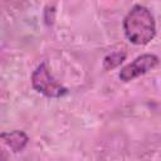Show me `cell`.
Returning <instances> with one entry per match:
<instances>
[{
    "label": "cell",
    "instance_id": "obj_1",
    "mask_svg": "<svg viewBox=\"0 0 161 161\" xmlns=\"http://www.w3.org/2000/svg\"><path fill=\"white\" fill-rule=\"evenodd\" d=\"M126 38L136 45L150 43L156 33V24L151 11L142 5H135L123 20Z\"/></svg>",
    "mask_w": 161,
    "mask_h": 161
},
{
    "label": "cell",
    "instance_id": "obj_2",
    "mask_svg": "<svg viewBox=\"0 0 161 161\" xmlns=\"http://www.w3.org/2000/svg\"><path fill=\"white\" fill-rule=\"evenodd\" d=\"M31 84L36 92L49 98H60L68 93L67 88L58 83L55 78L52 75L47 63H40L33 72Z\"/></svg>",
    "mask_w": 161,
    "mask_h": 161
},
{
    "label": "cell",
    "instance_id": "obj_3",
    "mask_svg": "<svg viewBox=\"0 0 161 161\" xmlns=\"http://www.w3.org/2000/svg\"><path fill=\"white\" fill-rule=\"evenodd\" d=\"M157 64H158V58L155 54H142L121 69L119 79L123 82H130L147 73L148 70L153 69Z\"/></svg>",
    "mask_w": 161,
    "mask_h": 161
},
{
    "label": "cell",
    "instance_id": "obj_4",
    "mask_svg": "<svg viewBox=\"0 0 161 161\" xmlns=\"http://www.w3.org/2000/svg\"><path fill=\"white\" fill-rule=\"evenodd\" d=\"M1 141L14 152H20L28 143L29 137L25 132L15 130L11 132H3L1 133Z\"/></svg>",
    "mask_w": 161,
    "mask_h": 161
},
{
    "label": "cell",
    "instance_id": "obj_5",
    "mask_svg": "<svg viewBox=\"0 0 161 161\" xmlns=\"http://www.w3.org/2000/svg\"><path fill=\"white\" fill-rule=\"evenodd\" d=\"M126 59V53L125 52H112L103 59V68L106 70L113 69L118 67L123 60Z\"/></svg>",
    "mask_w": 161,
    "mask_h": 161
}]
</instances>
